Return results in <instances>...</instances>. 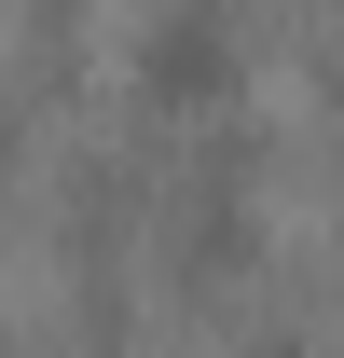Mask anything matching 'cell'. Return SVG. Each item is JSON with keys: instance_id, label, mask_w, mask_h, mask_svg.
<instances>
[{"instance_id": "obj_1", "label": "cell", "mask_w": 344, "mask_h": 358, "mask_svg": "<svg viewBox=\"0 0 344 358\" xmlns=\"http://www.w3.org/2000/svg\"><path fill=\"white\" fill-rule=\"evenodd\" d=\"M234 83H248V55H234V14H220V0H166V14L138 28V110H179V124L207 110L220 124Z\"/></svg>"}, {"instance_id": "obj_2", "label": "cell", "mask_w": 344, "mask_h": 358, "mask_svg": "<svg viewBox=\"0 0 344 358\" xmlns=\"http://www.w3.org/2000/svg\"><path fill=\"white\" fill-rule=\"evenodd\" d=\"M0 166H14V96H0Z\"/></svg>"}]
</instances>
